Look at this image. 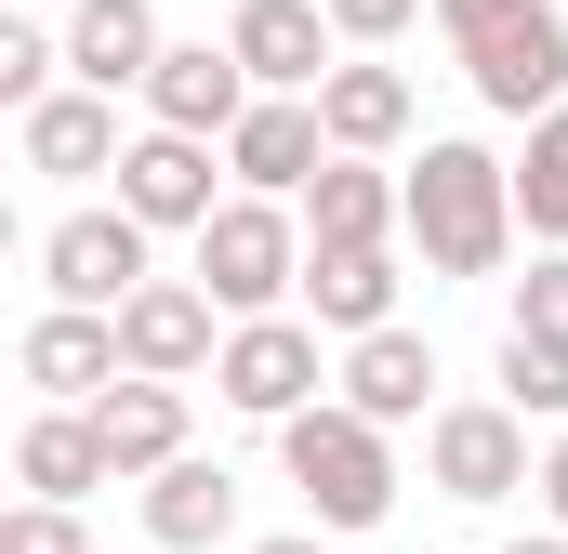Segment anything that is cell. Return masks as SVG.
Returning <instances> with one entry per match:
<instances>
[{
  "label": "cell",
  "mask_w": 568,
  "mask_h": 554,
  "mask_svg": "<svg viewBox=\"0 0 568 554\" xmlns=\"http://www.w3.org/2000/svg\"><path fill=\"white\" fill-rule=\"evenodd\" d=\"M410 238H424L436 277H489L503 252H516V172L489 158V145H424L410 158Z\"/></svg>",
  "instance_id": "obj_1"
},
{
  "label": "cell",
  "mask_w": 568,
  "mask_h": 554,
  "mask_svg": "<svg viewBox=\"0 0 568 554\" xmlns=\"http://www.w3.org/2000/svg\"><path fill=\"white\" fill-rule=\"evenodd\" d=\"M278 462H291V489L317 502V529H384L397 515V449H384V422H357L344 397L278 422Z\"/></svg>",
  "instance_id": "obj_2"
},
{
  "label": "cell",
  "mask_w": 568,
  "mask_h": 554,
  "mask_svg": "<svg viewBox=\"0 0 568 554\" xmlns=\"http://www.w3.org/2000/svg\"><path fill=\"white\" fill-rule=\"evenodd\" d=\"M304 277V225H291L278 198H225L212 225H199V290L252 330V317H278V290Z\"/></svg>",
  "instance_id": "obj_3"
},
{
  "label": "cell",
  "mask_w": 568,
  "mask_h": 554,
  "mask_svg": "<svg viewBox=\"0 0 568 554\" xmlns=\"http://www.w3.org/2000/svg\"><path fill=\"white\" fill-rule=\"evenodd\" d=\"M463 80L503 106V120H556L568 106V13H516V27H489V40H463Z\"/></svg>",
  "instance_id": "obj_4"
},
{
  "label": "cell",
  "mask_w": 568,
  "mask_h": 554,
  "mask_svg": "<svg viewBox=\"0 0 568 554\" xmlns=\"http://www.w3.org/2000/svg\"><path fill=\"white\" fill-rule=\"evenodd\" d=\"M424 462H436V489H449V502L542 489V475H529V422L503 410V397H463V410H436V422H424Z\"/></svg>",
  "instance_id": "obj_5"
},
{
  "label": "cell",
  "mask_w": 568,
  "mask_h": 554,
  "mask_svg": "<svg viewBox=\"0 0 568 554\" xmlns=\"http://www.w3.org/2000/svg\"><path fill=\"white\" fill-rule=\"evenodd\" d=\"M40 265H53V304H80V317H120L145 290V225L106 198V212H67L53 238H40Z\"/></svg>",
  "instance_id": "obj_6"
},
{
  "label": "cell",
  "mask_w": 568,
  "mask_h": 554,
  "mask_svg": "<svg viewBox=\"0 0 568 554\" xmlns=\"http://www.w3.org/2000/svg\"><path fill=\"white\" fill-rule=\"evenodd\" d=\"M252 106H265V93H252V66H239L225 40H172V53H159V80H145V133H199V145H225Z\"/></svg>",
  "instance_id": "obj_7"
},
{
  "label": "cell",
  "mask_w": 568,
  "mask_h": 554,
  "mask_svg": "<svg viewBox=\"0 0 568 554\" xmlns=\"http://www.w3.org/2000/svg\"><path fill=\"white\" fill-rule=\"evenodd\" d=\"M120 370H133V383L225 370V343H212V290H199V277H145L133 304H120Z\"/></svg>",
  "instance_id": "obj_8"
},
{
  "label": "cell",
  "mask_w": 568,
  "mask_h": 554,
  "mask_svg": "<svg viewBox=\"0 0 568 554\" xmlns=\"http://www.w3.org/2000/svg\"><path fill=\"white\" fill-rule=\"evenodd\" d=\"M225 410H252V422H304L317 410V330L304 317H252V330H225Z\"/></svg>",
  "instance_id": "obj_9"
},
{
  "label": "cell",
  "mask_w": 568,
  "mask_h": 554,
  "mask_svg": "<svg viewBox=\"0 0 568 554\" xmlns=\"http://www.w3.org/2000/svg\"><path fill=\"white\" fill-rule=\"evenodd\" d=\"M225 172H239L252 198H291V185H317V172H331V120H317V93H265V106L225 133Z\"/></svg>",
  "instance_id": "obj_10"
},
{
  "label": "cell",
  "mask_w": 568,
  "mask_h": 554,
  "mask_svg": "<svg viewBox=\"0 0 568 554\" xmlns=\"http://www.w3.org/2000/svg\"><path fill=\"white\" fill-rule=\"evenodd\" d=\"M331 13L317 0H239V27H225V53L252 66V93H317L331 80Z\"/></svg>",
  "instance_id": "obj_11"
},
{
  "label": "cell",
  "mask_w": 568,
  "mask_h": 554,
  "mask_svg": "<svg viewBox=\"0 0 568 554\" xmlns=\"http://www.w3.org/2000/svg\"><path fill=\"white\" fill-rule=\"evenodd\" d=\"M120 212L199 238V225L225 212V198H212V145H199V133H133V158H120Z\"/></svg>",
  "instance_id": "obj_12"
},
{
  "label": "cell",
  "mask_w": 568,
  "mask_h": 554,
  "mask_svg": "<svg viewBox=\"0 0 568 554\" xmlns=\"http://www.w3.org/2000/svg\"><path fill=\"white\" fill-rule=\"evenodd\" d=\"M397 225H410V185H384L371 158H331L304 185V252H384Z\"/></svg>",
  "instance_id": "obj_13"
},
{
  "label": "cell",
  "mask_w": 568,
  "mask_h": 554,
  "mask_svg": "<svg viewBox=\"0 0 568 554\" xmlns=\"http://www.w3.org/2000/svg\"><path fill=\"white\" fill-rule=\"evenodd\" d=\"M159 53H172V40H159L145 0H80V13H67V66H80V93H145Z\"/></svg>",
  "instance_id": "obj_14"
},
{
  "label": "cell",
  "mask_w": 568,
  "mask_h": 554,
  "mask_svg": "<svg viewBox=\"0 0 568 554\" xmlns=\"http://www.w3.org/2000/svg\"><path fill=\"white\" fill-rule=\"evenodd\" d=\"M93 435H106V475H172L185 462V383H106Z\"/></svg>",
  "instance_id": "obj_15"
},
{
  "label": "cell",
  "mask_w": 568,
  "mask_h": 554,
  "mask_svg": "<svg viewBox=\"0 0 568 554\" xmlns=\"http://www.w3.org/2000/svg\"><path fill=\"white\" fill-rule=\"evenodd\" d=\"M27 383H40V397H106V383H133V370H120V317L53 304V317L27 330Z\"/></svg>",
  "instance_id": "obj_16"
},
{
  "label": "cell",
  "mask_w": 568,
  "mask_h": 554,
  "mask_svg": "<svg viewBox=\"0 0 568 554\" xmlns=\"http://www.w3.org/2000/svg\"><path fill=\"white\" fill-rule=\"evenodd\" d=\"M225 529H239V475H225V462L185 449L172 475H145V542L159 554H199V542H225Z\"/></svg>",
  "instance_id": "obj_17"
},
{
  "label": "cell",
  "mask_w": 568,
  "mask_h": 554,
  "mask_svg": "<svg viewBox=\"0 0 568 554\" xmlns=\"http://www.w3.org/2000/svg\"><path fill=\"white\" fill-rule=\"evenodd\" d=\"M317 120H331V158H384V145H410V80L397 66H331Z\"/></svg>",
  "instance_id": "obj_18"
},
{
  "label": "cell",
  "mask_w": 568,
  "mask_h": 554,
  "mask_svg": "<svg viewBox=\"0 0 568 554\" xmlns=\"http://www.w3.org/2000/svg\"><path fill=\"white\" fill-rule=\"evenodd\" d=\"M304 304H317V330H344V343L397 330V252H304Z\"/></svg>",
  "instance_id": "obj_19"
},
{
  "label": "cell",
  "mask_w": 568,
  "mask_h": 554,
  "mask_svg": "<svg viewBox=\"0 0 568 554\" xmlns=\"http://www.w3.org/2000/svg\"><path fill=\"white\" fill-rule=\"evenodd\" d=\"M13 475H27V502H80V489H106V435H93V410H40L27 435H13Z\"/></svg>",
  "instance_id": "obj_20"
},
{
  "label": "cell",
  "mask_w": 568,
  "mask_h": 554,
  "mask_svg": "<svg viewBox=\"0 0 568 554\" xmlns=\"http://www.w3.org/2000/svg\"><path fill=\"white\" fill-rule=\"evenodd\" d=\"M13 133H27V172H120V158H133L106 93H53V106H27Z\"/></svg>",
  "instance_id": "obj_21"
},
{
  "label": "cell",
  "mask_w": 568,
  "mask_h": 554,
  "mask_svg": "<svg viewBox=\"0 0 568 554\" xmlns=\"http://www.w3.org/2000/svg\"><path fill=\"white\" fill-rule=\"evenodd\" d=\"M424 383H436V343L424 330H371L344 357V410L357 422H424Z\"/></svg>",
  "instance_id": "obj_22"
},
{
  "label": "cell",
  "mask_w": 568,
  "mask_h": 554,
  "mask_svg": "<svg viewBox=\"0 0 568 554\" xmlns=\"http://www.w3.org/2000/svg\"><path fill=\"white\" fill-rule=\"evenodd\" d=\"M503 410L529 422H568V343H542V330H503Z\"/></svg>",
  "instance_id": "obj_23"
},
{
  "label": "cell",
  "mask_w": 568,
  "mask_h": 554,
  "mask_svg": "<svg viewBox=\"0 0 568 554\" xmlns=\"http://www.w3.org/2000/svg\"><path fill=\"white\" fill-rule=\"evenodd\" d=\"M516 225L529 238H568V106L529 133V172H516Z\"/></svg>",
  "instance_id": "obj_24"
},
{
  "label": "cell",
  "mask_w": 568,
  "mask_h": 554,
  "mask_svg": "<svg viewBox=\"0 0 568 554\" xmlns=\"http://www.w3.org/2000/svg\"><path fill=\"white\" fill-rule=\"evenodd\" d=\"M53 66H67V53H53L40 27H0V106H13V120H27V106H53Z\"/></svg>",
  "instance_id": "obj_25"
},
{
  "label": "cell",
  "mask_w": 568,
  "mask_h": 554,
  "mask_svg": "<svg viewBox=\"0 0 568 554\" xmlns=\"http://www.w3.org/2000/svg\"><path fill=\"white\" fill-rule=\"evenodd\" d=\"M516 330H542V343H568V252H542V265L516 277Z\"/></svg>",
  "instance_id": "obj_26"
},
{
  "label": "cell",
  "mask_w": 568,
  "mask_h": 554,
  "mask_svg": "<svg viewBox=\"0 0 568 554\" xmlns=\"http://www.w3.org/2000/svg\"><path fill=\"white\" fill-rule=\"evenodd\" d=\"M0 554H93V542H80V515H53V502H27V515L0 529Z\"/></svg>",
  "instance_id": "obj_27"
},
{
  "label": "cell",
  "mask_w": 568,
  "mask_h": 554,
  "mask_svg": "<svg viewBox=\"0 0 568 554\" xmlns=\"http://www.w3.org/2000/svg\"><path fill=\"white\" fill-rule=\"evenodd\" d=\"M317 13H331V27H344V40H397V27H410V13H424V0H317Z\"/></svg>",
  "instance_id": "obj_28"
},
{
  "label": "cell",
  "mask_w": 568,
  "mask_h": 554,
  "mask_svg": "<svg viewBox=\"0 0 568 554\" xmlns=\"http://www.w3.org/2000/svg\"><path fill=\"white\" fill-rule=\"evenodd\" d=\"M516 13H542V0H436L449 40H489V27H516Z\"/></svg>",
  "instance_id": "obj_29"
},
{
  "label": "cell",
  "mask_w": 568,
  "mask_h": 554,
  "mask_svg": "<svg viewBox=\"0 0 568 554\" xmlns=\"http://www.w3.org/2000/svg\"><path fill=\"white\" fill-rule=\"evenodd\" d=\"M542 502H556V529H568V435H556V462H542Z\"/></svg>",
  "instance_id": "obj_30"
},
{
  "label": "cell",
  "mask_w": 568,
  "mask_h": 554,
  "mask_svg": "<svg viewBox=\"0 0 568 554\" xmlns=\"http://www.w3.org/2000/svg\"><path fill=\"white\" fill-rule=\"evenodd\" d=\"M503 554H568V529H542V542H503Z\"/></svg>",
  "instance_id": "obj_31"
},
{
  "label": "cell",
  "mask_w": 568,
  "mask_h": 554,
  "mask_svg": "<svg viewBox=\"0 0 568 554\" xmlns=\"http://www.w3.org/2000/svg\"><path fill=\"white\" fill-rule=\"evenodd\" d=\"M252 554H317V542H252Z\"/></svg>",
  "instance_id": "obj_32"
}]
</instances>
